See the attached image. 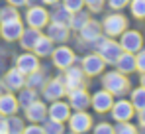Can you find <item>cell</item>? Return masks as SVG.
<instances>
[{
    "instance_id": "15",
    "label": "cell",
    "mask_w": 145,
    "mask_h": 134,
    "mask_svg": "<svg viewBox=\"0 0 145 134\" xmlns=\"http://www.w3.org/2000/svg\"><path fill=\"white\" fill-rule=\"evenodd\" d=\"M16 67L24 73V75H29V73H33L35 69H39V57L35 55V53H29V51H25V53H20L18 57H16Z\"/></svg>"
},
{
    "instance_id": "17",
    "label": "cell",
    "mask_w": 145,
    "mask_h": 134,
    "mask_svg": "<svg viewBox=\"0 0 145 134\" xmlns=\"http://www.w3.org/2000/svg\"><path fill=\"white\" fill-rule=\"evenodd\" d=\"M24 111H25V118L29 122H43L47 118V105L43 101H39V99H35L29 107H25Z\"/></svg>"
},
{
    "instance_id": "42",
    "label": "cell",
    "mask_w": 145,
    "mask_h": 134,
    "mask_svg": "<svg viewBox=\"0 0 145 134\" xmlns=\"http://www.w3.org/2000/svg\"><path fill=\"white\" fill-rule=\"evenodd\" d=\"M8 4H12V6H16V8H20V6H25V0H6Z\"/></svg>"
},
{
    "instance_id": "12",
    "label": "cell",
    "mask_w": 145,
    "mask_h": 134,
    "mask_svg": "<svg viewBox=\"0 0 145 134\" xmlns=\"http://www.w3.org/2000/svg\"><path fill=\"white\" fill-rule=\"evenodd\" d=\"M114 105V95L106 89L96 91L92 97H90V107L94 109L96 112H108Z\"/></svg>"
},
{
    "instance_id": "37",
    "label": "cell",
    "mask_w": 145,
    "mask_h": 134,
    "mask_svg": "<svg viewBox=\"0 0 145 134\" xmlns=\"http://www.w3.org/2000/svg\"><path fill=\"white\" fill-rule=\"evenodd\" d=\"M92 134H114V126L108 122H100L96 124V128L92 130Z\"/></svg>"
},
{
    "instance_id": "13",
    "label": "cell",
    "mask_w": 145,
    "mask_h": 134,
    "mask_svg": "<svg viewBox=\"0 0 145 134\" xmlns=\"http://www.w3.org/2000/svg\"><path fill=\"white\" fill-rule=\"evenodd\" d=\"M65 93H67V89H65V85L59 81V77L57 79H47V83L41 87V95H43V99L45 101H57V99H63L65 97Z\"/></svg>"
},
{
    "instance_id": "28",
    "label": "cell",
    "mask_w": 145,
    "mask_h": 134,
    "mask_svg": "<svg viewBox=\"0 0 145 134\" xmlns=\"http://www.w3.org/2000/svg\"><path fill=\"white\" fill-rule=\"evenodd\" d=\"M43 132L45 134H65V122H59L55 118H45L43 120Z\"/></svg>"
},
{
    "instance_id": "44",
    "label": "cell",
    "mask_w": 145,
    "mask_h": 134,
    "mask_svg": "<svg viewBox=\"0 0 145 134\" xmlns=\"http://www.w3.org/2000/svg\"><path fill=\"white\" fill-rule=\"evenodd\" d=\"M43 4H49V6H53V4H57V2H61V0H41Z\"/></svg>"
},
{
    "instance_id": "5",
    "label": "cell",
    "mask_w": 145,
    "mask_h": 134,
    "mask_svg": "<svg viewBox=\"0 0 145 134\" xmlns=\"http://www.w3.org/2000/svg\"><path fill=\"white\" fill-rule=\"evenodd\" d=\"M123 30H127V20L121 14H108L102 22V32L108 38H116L120 36Z\"/></svg>"
},
{
    "instance_id": "10",
    "label": "cell",
    "mask_w": 145,
    "mask_h": 134,
    "mask_svg": "<svg viewBox=\"0 0 145 134\" xmlns=\"http://www.w3.org/2000/svg\"><path fill=\"white\" fill-rule=\"evenodd\" d=\"M110 112H112V118H114L116 122H127V120L133 118L135 109H133V105H131L129 101L120 99V101H114V105H112Z\"/></svg>"
},
{
    "instance_id": "9",
    "label": "cell",
    "mask_w": 145,
    "mask_h": 134,
    "mask_svg": "<svg viewBox=\"0 0 145 134\" xmlns=\"http://www.w3.org/2000/svg\"><path fill=\"white\" fill-rule=\"evenodd\" d=\"M104 67H106V63H104V59L98 55L96 51L84 55L82 61H80V69L84 71L86 77H96V75H100L104 71Z\"/></svg>"
},
{
    "instance_id": "18",
    "label": "cell",
    "mask_w": 145,
    "mask_h": 134,
    "mask_svg": "<svg viewBox=\"0 0 145 134\" xmlns=\"http://www.w3.org/2000/svg\"><path fill=\"white\" fill-rule=\"evenodd\" d=\"M47 116L59 120V122H65V120L71 116V107H69V103H65V101H61V99L51 101V105H49V109H47Z\"/></svg>"
},
{
    "instance_id": "36",
    "label": "cell",
    "mask_w": 145,
    "mask_h": 134,
    "mask_svg": "<svg viewBox=\"0 0 145 134\" xmlns=\"http://www.w3.org/2000/svg\"><path fill=\"white\" fill-rule=\"evenodd\" d=\"M135 69L141 71V73H145V49L143 47L135 53Z\"/></svg>"
},
{
    "instance_id": "14",
    "label": "cell",
    "mask_w": 145,
    "mask_h": 134,
    "mask_svg": "<svg viewBox=\"0 0 145 134\" xmlns=\"http://www.w3.org/2000/svg\"><path fill=\"white\" fill-rule=\"evenodd\" d=\"M69 95V107L74 109V111H86L90 107V95L82 89H72L67 93Z\"/></svg>"
},
{
    "instance_id": "48",
    "label": "cell",
    "mask_w": 145,
    "mask_h": 134,
    "mask_svg": "<svg viewBox=\"0 0 145 134\" xmlns=\"http://www.w3.org/2000/svg\"><path fill=\"white\" fill-rule=\"evenodd\" d=\"M71 134H74V132H71Z\"/></svg>"
},
{
    "instance_id": "39",
    "label": "cell",
    "mask_w": 145,
    "mask_h": 134,
    "mask_svg": "<svg viewBox=\"0 0 145 134\" xmlns=\"http://www.w3.org/2000/svg\"><path fill=\"white\" fill-rule=\"evenodd\" d=\"M22 134H45V132H43V126H39L37 122H31L29 126H24Z\"/></svg>"
},
{
    "instance_id": "41",
    "label": "cell",
    "mask_w": 145,
    "mask_h": 134,
    "mask_svg": "<svg viewBox=\"0 0 145 134\" xmlns=\"http://www.w3.org/2000/svg\"><path fill=\"white\" fill-rule=\"evenodd\" d=\"M8 132V122H6V116L0 114V134H6Z\"/></svg>"
},
{
    "instance_id": "45",
    "label": "cell",
    "mask_w": 145,
    "mask_h": 134,
    "mask_svg": "<svg viewBox=\"0 0 145 134\" xmlns=\"http://www.w3.org/2000/svg\"><path fill=\"white\" fill-rule=\"evenodd\" d=\"M41 0H25V4H29V6H33V4H39Z\"/></svg>"
},
{
    "instance_id": "2",
    "label": "cell",
    "mask_w": 145,
    "mask_h": 134,
    "mask_svg": "<svg viewBox=\"0 0 145 134\" xmlns=\"http://www.w3.org/2000/svg\"><path fill=\"white\" fill-rule=\"evenodd\" d=\"M102 87L106 91H110L112 95H125L127 91H129V81H127V77L120 73L118 69L116 71H108V73H104V77H102Z\"/></svg>"
},
{
    "instance_id": "49",
    "label": "cell",
    "mask_w": 145,
    "mask_h": 134,
    "mask_svg": "<svg viewBox=\"0 0 145 134\" xmlns=\"http://www.w3.org/2000/svg\"><path fill=\"white\" fill-rule=\"evenodd\" d=\"M143 134H145V132H143Z\"/></svg>"
},
{
    "instance_id": "21",
    "label": "cell",
    "mask_w": 145,
    "mask_h": 134,
    "mask_svg": "<svg viewBox=\"0 0 145 134\" xmlns=\"http://www.w3.org/2000/svg\"><path fill=\"white\" fill-rule=\"evenodd\" d=\"M116 69L123 73V75H129L135 71V53H129V51H121V55L118 57V61L114 63Z\"/></svg>"
},
{
    "instance_id": "3",
    "label": "cell",
    "mask_w": 145,
    "mask_h": 134,
    "mask_svg": "<svg viewBox=\"0 0 145 134\" xmlns=\"http://www.w3.org/2000/svg\"><path fill=\"white\" fill-rule=\"evenodd\" d=\"M86 75H84V71L80 69V67H74V65H69L63 69V73L59 75V81L65 85V89L67 93L72 89H82V87H86V79H84Z\"/></svg>"
},
{
    "instance_id": "25",
    "label": "cell",
    "mask_w": 145,
    "mask_h": 134,
    "mask_svg": "<svg viewBox=\"0 0 145 134\" xmlns=\"http://www.w3.org/2000/svg\"><path fill=\"white\" fill-rule=\"evenodd\" d=\"M51 51H53V42L49 40V36H39V40L35 42L33 45V53L37 55V57H47L51 55Z\"/></svg>"
},
{
    "instance_id": "24",
    "label": "cell",
    "mask_w": 145,
    "mask_h": 134,
    "mask_svg": "<svg viewBox=\"0 0 145 134\" xmlns=\"http://www.w3.org/2000/svg\"><path fill=\"white\" fill-rule=\"evenodd\" d=\"M39 30H35V28H27L24 32H22V36H20V45L24 47V49H33V45H35V42L39 40Z\"/></svg>"
},
{
    "instance_id": "20",
    "label": "cell",
    "mask_w": 145,
    "mask_h": 134,
    "mask_svg": "<svg viewBox=\"0 0 145 134\" xmlns=\"http://www.w3.org/2000/svg\"><path fill=\"white\" fill-rule=\"evenodd\" d=\"M78 32H80L82 42H90V44H94L98 38L102 36V24H98L96 20H88V22L84 24Z\"/></svg>"
},
{
    "instance_id": "35",
    "label": "cell",
    "mask_w": 145,
    "mask_h": 134,
    "mask_svg": "<svg viewBox=\"0 0 145 134\" xmlns=\"http://www.w3.org/2000/svg\"><path fill=\"white\" fill-rule=\"evenodd\" d=\"M63 2V6L69 10V12H78V10H82L84 8V0H61Z\"/></svg>"
},
{
    "instance_id": "43",
    "label": "cell",
    "mask_w": 145,
    "mask_h": 134,
    "mask_svg": "<svg viewBox=\"0 0 145 134\" xmlns=\"http://www.w3.org/2000/svg\"><path fill=\"white\" fill-rule=\"evenodd\" d=\"M137 118H139V124L145 128V109H141L139 111V114H137Z\"/></svg>"
},
{
    "instance_id": "32",
    "label": "cell",
    "mask_w": 145,
    "mask_h": 134,
    "mask_svg": "<svg viewBox=\"0 0 145 134\" xmlns=\"http://www.w3.org/2000/svg\"><path fill=\"white\" fill-rule=\"evenodd\" d=\"M14 18H20L18 14V8L12 6V4H6L0 8V22H8V20H14Z\"/></svg>"
},
{
    "instance_id": "46",
    "label": "cell",
    "mask_w": 145,
    "mask_h": 134,
    "mask_svg": "<svg viewBox=\"0 0 145 134\" xmlns=\"http://www.w3.org/2000/svg\"><path fill=\"white\" fill-rule=\"evenodd\" d=\"M139 83H141V87H145V73H141V81Z\"/></svg>"
},
{
    "instance_id": "40",
    "label": "cell",
    "mask_w": 145,
    "mask_h": 134,
    "mask_svg": "<svg viewBox=\"0 0 145 134\" xmlns=\"http://www.w3.org/2000/svg\"><path fill=\"white\" fill-rule=\"evenodd\" d=\"M106 2H108V6L112 10H121V8H125L129 4V0H106Z\"/></svg>"
},
{
    "instance_id": "47",
    "label": "cell",
    "mask_w": 145,
    "mask_h": 134,
    "mask_svg": "<svg viewBox=\"0 0 145 134\" xmlns=\"http://www.w3.org/2000/svg\"><path fill=\"white\" fill-rule=\"evenodd\" d=\"M2 93H4V83L0 81V95H2Z\"/></svg>"
},
{
    "instance_id": "34",
    "label": "cell",
    "mask_w": 145,
    "mask_h": 134,
    "mask_svg": "<svg viewBox=\"0 0 145 134\" xmlns=\"http://www.w3.org/2000/svg\"><path fill=\"white\" fill-rule=\"evenodd\" d=\"M114 134H139V132H137V128H135L133 124H129V120H127V122H118V124L114 126Z\"/></svg>"
},
{
    "instance_id": "27",
    "label": "cell",
    "mask_w": 145,
    "mask_h": 134,
    "mask_svg": "<svg viewBox=\"0 0 145 134\" xmlns=\"http://www.w3.org/2000/svg\"><path fill=\"white\" fill-rule=\"evenodd\" d=\"M90 20V16L84 12V10H78V12H72L71 14V20H69V30H74V32H78L84 24Z\"/></svg>"
},
{
    "instance_id": "11",
    "label": "cell",
    "mask_w": 145,
    "mask_h": 134,
    "mask_svg": "<svg viewBox=\"0 0 145 134\" xmlns=\"http://www.w3.org/2000/svg\"><path fill=\"white\" fill-rule=\"evenodd\" d=\"M24 32V24L20 18H14V20H8V22H0V36L6 40V42H16L20 40Z\"/></svg>"
},
{
    "instance_id": "38",
    "label": "cell",
    "mask_w": 145,
    "mask_h": 134,
    "mask_svg": "<svg viewBox=\"0 0 145 134\" xmlns=\"http://www.w3.org/2000/svg\"><path fill=\"white\" fill-rule=\"evenodd\" d=\"M104 2L106 0H84V6H88L90 12H100L104 8Z\"/></svg>"
},
{
    "instance_id": "31",
    "label": "cell",
    "mask_w": 145,
    "mask_h": 134,
    "mask_svg": "<svg viewBox=\"0 0 145 134\" xmlns=\"http://www.w3.org/2000/svg\"><path fill=\"white\" fill-rule=\"evenodd\" d=\"M6 122H8V132H6V134H22V130H24V122H22V118L10 114V116H6Z\"/></svg>"
},
{
    "instance_id": "22",
    "label": "cell",
    "mask_w": 145,
    "mask_h": 134,
    "mask_svg": "<svg viewBox=\"0 0 145 134\" xmlns=\"http://www.w3.org/2000/svg\"><path fill=\"white\" fill-rule=\"evenodd\" d=\"M18 112V99L12 93H2L0 95V114L2 116H10Z\"/></svg>"
},
{
    "instance_id": "23",
    "label": "cell",
    "mask_w": 145,
    "mask_h": 134,
    "mask_svg": "<svg viewBox=\"0 0 145 134\" xmlns=\"http://www.w3.org/2000/svg\"><path fill=\"white\" fill-rule=\"evenodd\" d=\"M45 83H47V75H45V71H41V69H35L33 73L25 75V85L31 87V89H35V91H39Z\"/></svg>"
},
{
    "instance_id": "1",
    "label": "cell",
    "mask_w": 145,
    "mask_h": 134,
    "mask_svg": "<svg viewBox=\"0 0 145 134\" xmlns=\"http://www.w3.org/2000/svg\"><path fill=\"white\" fill-rule=\"evenodd\" d=\"M94 47H96V53L108 65H114L118 61V57L121 55V51H123L120 42H114V38H108V36H100L94 42Z\"/></svg>"
},
{
    "instance_id": "19",
    "label": "cell",
    "mask_w": 145,
    "mask_h": 134,
    "mask_svg": "<svg viewBox=\"0 0 145 134\" xmlns=\"http://www.w3.org/2000/svg\"><path fill=\"white\" fill-rule=\"evenodd\" d=\"M47 28V36L51 42H57V44H65L67 40H69V34H71V30H69V26L67 24H59V22H51L45 26Z\"/></svg>"
},
{
    "instance_id": "7",
    "label": "cell",
    "mask_w": 145,
    "mask_h": 134,
    "mask_svg": "<svg viewBox=\"0 0 145 134\" xmlns=\"http://www.w3.org/2000/svg\"><path fill=\"white\" fill-rule=\"evenodd\" d=\"M120 45L123 51L137 53L143 47V36L139 32H135V30H123L120 34Z\"/></svg>"
},
{
    "instance_id": "8",
    "label": "cell",
    "mask_w": 145,
    "mask_h": 134,
    "mask_svg": "<svg viewBox=\"0 0 145 134\" xmlns=\"http://www.w3.org/2000/svg\"><path fill=\"white\" fill-rule=\"evenodd\" d=\"M51 59H53V65L57 67V69H65V67L72 65L74 61H76V57H74V51H72L71 47H67V45H59V47H53V51H51Z\"/></svg>"
},
{
    "instance_id": "6",
    "label": "cell",
    "mask_w": 145,
    "mask_h": 134,
    "mask_svg": "<svg viewBox=\"0 0 145 134\" xmlns=\"http://www.w3.org/2000/svg\"><path fill=\"white\" fill-rule=\"evenodd\" d=\"M25 22H27L29 28L41 30V28H45V26L49 24V12L43 8V6L33 4V6H29L27 12H25Z\"/></svg>"
},
{
    "instance_id": "16",
    "label": "cell",
    "mask_w": 145,
    "mask_h": 134,
    "mask_svg": "<svg viewBox=\"0 0 145 134\" xmlns=\"http://www.w3.org/2000/svg\"><path fill=\"white\" fill-rule=\"evenodd\" d=\"M2 83H4V87L8 91H20L22 87H25V75L18 67H12L10 71H6Z\"/></svg>"
},
{
    "instance_id": "30",
    "label": "cell",
    "mask_w": 145,
    "mask_h": 134,
    "mask_svg": "<svg viewBox=\"0 0 145 134\" xmlns=\"http://www.w3.org/2000/svg\"><path fill=\"white\" fill-rule=\"evenodd\" d=\"M53 22H59V24H67L69 26V20H71V12L61 4V6H57L53 12H51V16H49Z\"/></svg>"
},
{
    "instance_id": "4",
    "label": "cell",
    "mask_w": 145,
    "mask_h": 134,
    "mask_svg": "<svg viewBox=\"0 0 145 134\" xmlns=\"http://www.w3.org/2000/svg\"><path fill=\"white\" fill-rule=\"evenodd\" d=\"M67 122H69V130L74 134H86L92 128V116L86 111L71 112V116L67 118Z\"/></svg>"
},
{
    "instance_id": "33",
    "label": "cell",
    "mask_w": 145,
    "mask_h": 134,
    "mask_svg": "<svg viewBox=\"0 0 145 134\" xmlns=\"http://www.w3.org/2000/svg\"><path fill=\"white\" fill-rule=\"evenodd\" d=\"M129 10L137 20H145V0H129Z\"/></svg>"
},
{
    "instance_id": "26",
    "label": "cell",
    "mask_w": 145,
    "mask_h": 134,
    "mask_svg": "<svg viewBox=\"0 0 145 134\" xmlns=\"http://www.w3.org/2000/svg\"><path fill=\"white\" fill-rule=\"evenodd\" d=\"M18 107H22V109H25V107H29L35 99H37V91L35 89H31V87H22L20 89V93H18Z\"/></svg>"
},
{
    "instance_id": "29",
    "label": "cell",
    "mask_w": 145,
    "mask_h": 134,
    "mask_svg": "<svg viewBox=\"0 0 145 134\" xmlns=\"http://www.w3.org/2000/svg\"><path fill=\"white\" fill-rule=\"evenodd\" d=\"M129 103L133 105V109H135V111H141V109H145V87H137V89L131 91Z\"/></svg>"
}]
</instances>
